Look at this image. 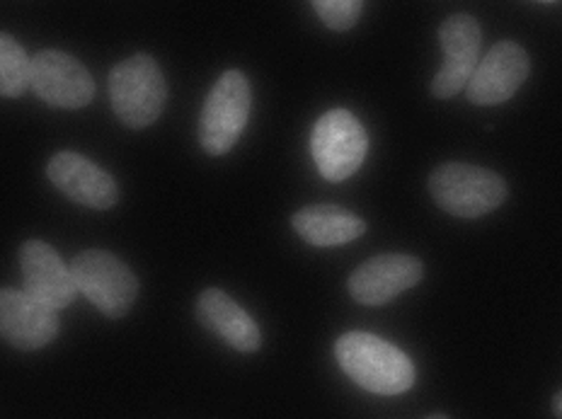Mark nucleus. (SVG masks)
Here are the masks:
<instances>
[{
	"label": "nucleus",
	"mask_w": 562,
	"mask_h": 419,
	"mask_svg": "<svg viewBox=\"0 0 562 419\" xmlns=\"http://www.w3.org/2000/svg\"><path fill=\"white\" fill-rule=\"evenodd\" d=\"M429 192L443 212L459 218H480L507 200V184L497 172L447 162L429 178Z\"/></svg>",
	"instance_id": "7ed1b4c3"
},
{
	"label": "nucleus",
	"mask_w": 562,
	"mask_h": 419,
	"mask_svg": "<svg viewBox=\"0 0 562 419\" xmlns=\"http://www.w3.org/2000/svg\"><path fill=\"white\" fill-rule=\"evenodd\" d=\"M553 407H555V415H558V417H562V390L555 395Z\"/></svg>",
	"instance_id": "a211bd4d"
},
{
	"label": "nucleus",
	"mask_w": 562,
	"mask_h": 419,
	"mask_svg": "<svg viewBox=\"0 0 562 419\" xmlns=\"http://www.w3.org/2000/svg\"><path fill=\"white\" fill-rule=\"evenodd\" d=\"M543 3H550V0H543Z\"/></svg>",
	"instance_id": "6ab92c4d"
},
{
	"label": "nucleus",
	"mask_w": 562,
	"mask_h": 419,
	"mask_svg": "<svg viewBox=\"0 0 562 419\" xmlns=\"http://www.w3.org/2000/svg\"><path fill=\"white\" fill-rule=\"evenodd\" d=\"M250 83L240 71H228L211 88L199 122V141L209 156H224L236 146L250 116Z\"/></svg>",
	"instance_id": "39448f33"
},
{
	"label": "nucleus",
	"mask_w": 562,
	"mask_h": 419,
	"mask_svg": "<svg viewBox=\"0 0 562 419\" xmlns=\"http://www.w3.org/2000/svg\"><path fill=\"white\" fill-rule=\"evenodd\" d=\"M110 100L114 114L128 129H146L166 107V76H162L154 58L136 54L112 68Z\"/></svg>",
	"instance_id": "f03ea898"
},
{
	"label": "nucleus",
	"mask_w": 562,
	"mask_h": 419,
	"mask_svg": "<svg viewBox=\"0 0 562 419\" xmlns=\"http://www.w3.org/2000/svg\"><path fill=\"white\" fill-rule=\"evenodd\" d=\"M32 90L61 110H80L95 98L88 68L64 52H40L32 58Z\"/></svg>",
	"instance_id": "0eeeda50"
},
{
	"label": "nucleus",
	"mask_w": 562,
	"mask_h": 419,
	"mask_svg": "<svg viewBox=\"0 0 562 419\" xmlns=\"http://www.w3.org/2000/svg\"><path fill=\"white\" fill-rule=\"evenodd\" d=\"M56 308L42 304L27 291L3 288V294H0V335L10 347L34 352V349H42L56 340Z\"/></svg>",
	"instance_id": "9d476101"
},
{
	"label": "nucleus",
	"mask_w": 562,
	"mask_h": 419,
	"mask_svg": "<svg viewBox=\"0 0 562 419\" xmlns=\"http://www.w3.org/2000/svg\"><path fill=\"white\" fill-rule=\"evenodd\" d=\"M480 25L471 15H453L439 30V42L443 49V66L437 73L431 92L437 98L449 100L471 83L480 56Z\"/></svg>",
	"instance_id": "1a4fd4ad"
},
{
	"label": "nucleus",
	"mask_w": 562,
	"mask_h": 419,
	"mask_svg": "<svg viewBox=\"0 0 562 419\" xmlns=\"http://www.w3.org/2000/svg\"><path fill=\"white\" fill-rule=\"evenodd\" d=\"M196 318L209 332H214L243 354L257 352L262 344V332L257 322L221 288H206L199 296Z\"/></svg>",
	"instance_id": "4468645a"
},
{
	"label": "nucleus",
	"mask_w": 562,
	"mask_h": 419,
	"mask_svg": "<svg viewBox=\"0 0 562 419\" xmlns=\"http://www.w3.org/2000/svg\"><path fill=\"white\" fill-rule=\"evenodd\" d=\"M46 174L58 192H64L68 200L76 204H83L88 208H112L120 200V190H116L114 180L95 162L88 160L86 156L78 154H56L49 166H46Z\"/></svg>",
	"instance_id": "ddd939ff"
},
{
	"label": "nucleus",
	"mask_w": 562,
	"mask_h": 419,
	"mask_svg": "<svg viewBox=\"0 0 562 419\" xmlns=\"http://www.w3.org/2000/svg\"><path fill=\"white\" fill-rule=\"evenodd\" d=\"M315 13L330 30H349L361 15L364 0H311Z\"/></svg>",
	"instance_id": "f3484780"
},
{
	"label": "nucleus",
	"mask_w": 562,
	"mask_h": 419,
	"mask_svg": "<svg viewBox=\"0 0 562 419\" xmlns=\"http://www.w3.org/2000/svg\"><path fill=\"white\" fill-rule=\"evenodd\" d=\"M529 54L519 44L499 42L477 64L471 83L465 86L468 100L480 107L507 102L529 76Z\"/></svg>",
	"instance_id": "9b49d317"
},
{
	"label": "nucleus",
	"mask_w": 562,
	"mask_h": 419,
	"mask_svg": "<svg viewBox=\"0 0 562 419\" xmlns=\"http://www.w3.org/2000/svg\"><path fill=\"white\" fill-rule=\"evenodd\" d=\"M78 294L108 318H122L138 296V279L128 267L104 250H86L70 262Z\"/></svg>",
	"instance_id": "20e7f679"
},
{
	"label": "nucleus",
	"mask_w": 562,
	"mask_h": 419,
	"mask_svg": "<svg viewBox=\"0 0 562 419\" xmlns=\"http://www.w3.org/2000/svg\"><path fill=\"white\" fill-rule=\"evenodd\" d=\"M311 150L315 168L327 182H345L367 158L369 138L364 126L347 110L323 114L313 129Z\"/></svg>",
	"instance_id": "423d86ee"
},
{
	"label": "nucleus",
	"mask_w": 562,
	"mask_h": 419,
	"mask_svg": "<svg viewBox=\"0 0 562 419\" xmlns=\"http://www.w3.org/2000/svg\"><path fill=\"white\" fill-rule=\"evenodd\" d=\"M27 88H32V58L3 32L0 34V92L5 98H20Z\"/></svg>",
	"instance_id": "dca6fc26"
},
{
	"label": "nucleus",
	"mask_w": 562,
	"mask_h": 419,
	"mask_svg": "<svg viewBox=\"0 0 562 419\" xmlns=\"http://www.w3.org/2000/svg\"><path fill=\"white\" fill-rule=\"evenodd\" d=\"M299 236L315 248H337L364 236L367 224L347 208L333 204H313L291 218Z\"/></svg>",
	"instance_id": "2eb2a0df"
},
{
	"label": "nucleus",
	"mask_w": 562,
	"mask_h": 419,
	"mask_svg": "<svg viewBox=\"0 0 562 419\" xmlns=\"http://www.w3.org/2000/svg\"><path fill=\"white\" fill-rule=\"evenodd\" d=\"M20 267L25 291L42 304L64 310L74 304L78 286L70 267L44 240H27L20 248Z\"/></svg>",
	"instance_id": "f8f14e48"
},
{
	"label": "nucleus",
	"mask_w": 562,
	"mask_h": 419,
	"mask_svg": "<svg viewBox=\"0 0 562 419\" xmlns=\"http://www.w3.org/2000/svg\"><path fill=\"white\" fill-rule=\"evenodd\" d=\"M335 356L359 388L376 395H401L413 388L409 356L371 332H347L335 344Z\"/></svg>",
	"instance_id": "f257e3e1"
},
{
	"label": "nucleus",
	"mask_w": 562,
	"mask_h": 419,
	"mask_svg": "<svg viewBox=\"0 0 562 419\" xmlns=\"http://www.w3.org/2000/svg\"><path fill=\"white\" fill-rule=\"evenodd\" d=\"M425 276V267L413 254H376L349 276V294L361 306H383Z\"/></svg>",
	"instance_id": "6e6552de"
}]
</instances>
